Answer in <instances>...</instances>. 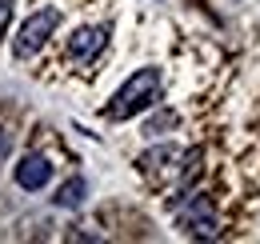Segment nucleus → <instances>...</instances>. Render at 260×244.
I'll use <instances>...</instances> for the list:
<instances>
[{"label":"nucleus","instance_id":"1","mask_svg":"<svg viewBox=\"0 0 260 244\" xmlns=\"http://www.w3.org/2000/svg\"><path fill=\"white\" fill-rule=\"evenodd\" d=\"M156 88H160V72H156V68L132 72L128 80L116 88L112 104L104 108V116H108V120H128V116H136V112H144V108L156 100Z\"/></svg>","mask_w":260,"mask_h":244},{"label":"nucleus","instance_id":"2","mask_svg":"<svg viewBox=\"0 0 260 244\" xmlns=\"http://www.w3.org/2000/svg\"><path fill=\"white\" fill-rule=\"evenodd\" d=\"M56 24H60V12H56V8H40V12H32V16L20 24L16 40H12V56H16V60L36 56V52L48 44V36L56 32Z\"/></svg>","mask_w":260,"mask_h":244},{"label":"nucleus","instance_id":"3","mask_svg":"<svg viewBox=\"0 0 260 244\" xmlns=\"http://www.w3.org/2000/svg\"><path fill=\"white\" fill-rule=\"evenodd\" d=\"M180 224L192 236H216V212L208 196H188V204L180 208Z\"/></svg>","mask_w":260,"mask_h":244},{"label":"nucleus","instance_id":"4","mask_svg":"<svg viewBox=\"0 0 260 244\" xmlns=\"http://www.w3.org/2000/svg\"><path fill=\"white\" fill-rule=\"evenodd\" d=\"M52 180V160L48 156H24V160H16V184L24 188V192H36V188H44V184Z\"/></svg>","mask_w":260,"mask_h":244},{"label":"nucleus","instance_id":"5","mask_svg":"<svg viewBox=\"0 0 260 244\" xmlns=\"http://www.w3.org/2000/svg\"><path fill=\"white\" fill-rule=\"evenodd\" d=\"M104 44H108V28H76L72 40H68V52H72L80 64H88V60H96L100 52H104Z\"/></svg>","mask_w":260,"mask_h":244},{"label":"nucleus","instance_id":"6","mask_svg":"<svg viewBox=\"0 0 260 244\" xmlns=\"http://www.w3.org/2000/svg\"><path fill=\"white\" fill-rule=\"evenodd\" d=\"M84 192H88V184L80 180V176H72V180H64L60 188H56L52 200H56L60 208H80V204H84Z\"/></svg>","mask_w":260,"mask_h":244},{"label":"nucleus","instance_id":"7","mask_svg":"<svg viewBox=\"0 0 260 244\" xmlns=\"http://www.w3.org/2000/svg\"><path fill=\"white\" fill-rule=\"evenodd\" d=\"M8 20H12V0H0V36L8 28Z\"/></svg>","mask_w":260,"mask_h":244}]
</instances>
